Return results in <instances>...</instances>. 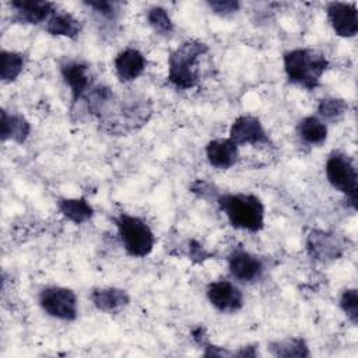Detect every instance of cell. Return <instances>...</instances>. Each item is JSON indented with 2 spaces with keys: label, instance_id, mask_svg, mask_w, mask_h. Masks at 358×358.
<instances>
[{
  "label": "cell",
  "instance_id": "obj_1",
  "mask_svg": "<svg viewBox=\"0 0 358 358\" xmlns=\"http://www.w3.org/2000/svg\"><path fill=\"white\" fill-rule=\"evenodd\" d=\"M228 222L248 232H259L264 227V204L252 193H222L215 199Z\"/></svg>",
  "mask_w": 358,
  "mask_h": 358
},
{
  "label": "cell",
  "instance_id": "obj_2",
  "mask_svg": "<svg viewBox=\"0 0 358 358\" xmlns=\"http://www.w3.org/2000/svg\"><path fill=\"white\" fill-rule=\"evenodd\" d=\"M282 64L289 83L306 90H315L329 67V60L315 49L296 48L282 55Z\"/></svg>",
  "mask_w": 358,
  "mask_h": 358
},
{
  "label": "cell",
  "instance_id": "obj_3",
  "mask_svg": "<svg viewBox=\"0 0 358 358\" xmlns=\"http://www.w3.org/2000/svg\"><path fill=\"white\" fill-rule=\"evenodd\" d=\"M208 52V45L199 39L180 43L168 56V80L178 90H190L199 83L197 60Z\"/></svg>",
  "mask_w": 358,
  "mask_h": 358
},
{
  "label": "cell",
  "instance_id": "obj_4",
  "mask_svg": "<svg viewBox=\"0 0 358 358\" xmlns=\"http://www.w3.org/2000/svg\"><path fill=\"white\" fill-rule=\"evenodd\" d=\"M120 243L131 257L148 256L155 245V235L150 225L140 217L122 213L115 217Z\"/></svg>",
  "mask_w": 358,
  "mask_h": 358
},
{
  "label": "cell",
  "instance_id": "obj_5",
  "mask_svg": "<svg viewBox=\"0 0 358 358\" xmlns=\"http://www.w3.org/2000/svg\"><path fill=\"white\" fill-rule=\"evenodd\" d=\"M151 113L152 108L147 99L134 98L117 105L115 115L102 116L99 120L103 124L105 131L112 134H126L144 126L151 117Z\"/></svg>",
  "mask_w": 358,
  "mask_h": 358
},
{
  "label": "cell",
  "instance_id": "obj_6",
  "mask_svg": "<svg viewBox=\"0 0 358 358\" xmlns=\"http://www.w3.org/2000/svg\"><path fill=\"white\" fill-rule=\"evenodd\" d=\"M326 179L333 189L343 193L350 204L357 208L358 173L350 155L341 151H333L324 165Z\"/></svg>",
  "mask_w": 358,
  "mask_h": 358
},
{
  "label": "cell",
  "instance_id": "obj_7",
  "mask_svg": "<svg viewBox=\"0 0 358 358\" xmlns=\"http://www.w3.org/2000/svg\"><path fill=\"white\" fill-rule=\"evenodd\" d=\"M38 302L42 310L50 317L73 322L78 316L77 295L73 289L60 285H49L41 289Z\"/></svg>",
  "mask_w": 358,
  "mask_h": 358
},
{
  "label": "cell",
  "instance_id": "obj_8",
  "mask_svg": "<svg viewBox=\"0 0 358 358\" xmlns=\"http://www.w3.org/2000/svg\"><path fill=\"white\" fill-rule=\"evenodd\" d=\"M228 138L238 147L271 144L268 133L263 127L260 119L253 115L238 116L229 127Z\"/></svg>",
  "mask_w": 358,
  "mask_h": 358
},
{
  "label": "cell",
  "instance_id": "obj_9",
  "mask_svg": "<svg viewBox=\"0 0 358 358\" xmlns=\"http://www.w3.org/2000/svg\"><path fill=\"white\" fill-rule=\"evenodd\" d=\"M208 302L222 313H235L243 306L242 291L229 280H217L206 288Z\"/></svg>",
  "mask_w": 358,
  "mask_h": 358
},
{
  "label": "cell",
  "instance_id": "obj_10",
  "mask_svg": "<svg viewBox=\"0 0 358 358\" xmlns=\"http://www.w3.org/2000/svg\"><path fill=\"white\" fill-rule=\"evenodd\" d=\"M327 20L336 35L341 38H354L358 32L357 3L331 1L326 6Z\"/></svg>",
  "mask_w": 358,
  "mask_h": 358
},
{
  "label": "cell",
  "instance_id": "obj_11",
  "mask_svg": "<svg viewBox=\"0 0 358 358\" xmlns=\"http://www.w3.org/2000/svg\"><path fill=\"white\" fill-rule=\"evenodd\" d=\"M306 250L313 259L329 262L338 259L344 253V243L333 232L312 229L306 238Z\"/></svg>",
  "mask_w": 358,
  "mask_h": 358
},
{
  "label": "cell",
  "instance_id": "obj_12",
  "mask_svg": "<svg viewBox=\"0 0 358 358\" xmlns=\"http://www.w3.org/2000/svg\"><path fill=\"white\" fill-rule=\"evenodd\" d=\"M228 270L241 282H253L263 275L264 264L260 257L243 249H235L228 256Z\"/></svg>",
  "mask_w": 358,
  "mask_h": 358
},
{
  "label": "cell",
  "instance_id": "obj_13",
  "mask_svg": "<svg viewBox=\"0 0 358 358\" xmlns=\"http://www.w3.org/2000/svg\"><path fill=\"white\" fill-rule=\"evenodd\" d=\"M60 74L70 88L71 102L76 103L83 99V96L92 87L91 74L88 71V66L80 60H69L60 67Z\"/></svg>",
  "mask_w": 358,
  "mask_h": 358
},
{
  "label": "cell",
  "instance_id": "obj_14",
  "mask_svg": "<svg viewBox=\"0 0 358 358\" xmlns=\"http://www.w3.org/2000/svg\"><path fill=\"white\" fill-rule=\"evenodd\" d=\"M113 67L117 78L122 83H131L144 73L147 67V59L138 49L126 48L116 55Z\"/></svg>",
  "mask_w": 358,
  "mask_h": 358
},
{
  "label": "cell",
  "instance_id": "obj_15",
  "mask_svg": "<svg viewBox=\"0 0 358 358\" xmlns=\"http://www.w3.org/2000/svg\"><path fill=\"white\" fill-rule=\"evenodd\" d=\"M10 6L15 13L14 18L18 22L32 25L46 22L56 11L55 4L45 0H13Z\"/></svg>",
  "mask_w": 358,
  "mask_h": 358
},
{
  "label": "cell",
  "instance_id": "obj_16",
  "mask_svg": "<svg viewBox=\"0 0 358 358\" xmlns=\"http://www.w3.org/2000/svg\"><path fill=\"white\" fill-rule=\"evenodd\" d=\"M206 157L211 166L217 169H229L239 157V147L229 138L211 140L206 145Z\"/></svg>",
  "mask_w": 358,
  "mask_h": 358
},
{
  "label": "cell",
  "instance_id": "obj_17",
  "mask_svg": "<svg viewBox=\"0 0 358 358\" xmlns=\"http://www.w3.org/2000/svg\"><path fill=\"white\" fill-rule=\"evenodd\" d=\"M91 302L92 305L105 313H112L123 309L130 302V295L126 289L116 287H105L95 288L91 291Z\"/></svg>",
  "mask_w": 358,
  "mask_h": 358
},
{
  "label": "cell",
  "instance_id": "obj_18",
  "mask_svg": "<svg viewBox=\"0 0 358 358\" xmlns=\"http://www.w3.org/2000/svg\"><path fill=\"white\" fill-rule=\"evenodd\" d=\"M45 31L53 36L76 39L83 31V24L71 13L55 11L45 22Z\"/></svg>",
  "mask_w": 358,
  "mask_h": 358
},
{
  "label": "cell",
  "instance_id": "obj_19",
  "mask_svg": "<svg viewBox=\"0 0 358 358\" xmlns=\"http://www.w3.org/2000/svg\"><path fill=\"white\" fill-rule=\"evenodd\" d=\"M31 134L29 122L20 113H8L1 110V141L11 140L17 144H22Z\"/></svg>",
  "mask_w": 358,
  "mask_h": 358
},
{
  "label": "cell",
  "instance_id": "obj_20",
  "mask_svg": "<svg viewBox=\"0 0 358 358\" xmlns=\"http://www.w3.org/2000/svg\"><path fill=\"white\" fill-rule=\"evenodd\" d=\"M57 208L63 217L74 224H84L94 215L92 206L85 197H63L57 200Z\"/></svg>",
  "mask_w": 358,
  "mask_h": 358
},
{
  "label": "cell",
  "instance_id": "obj_21",
  "mask_svg": "<svg viewBox=\"0 0 358 358\" xmlns=\"http://www.w3.org/2000/svg\"><path fill=\"white\" fill-rule=\"evenodd\" d=\"M299 138L309 145H322L327 140V124L317 116H305L296 126Z\"/></svg>",
  "mask_w": 358,
  "mask_h": 358
},
{
  "label": "cell",
  "instance_id": "obj_22",
  "mask_svg": "<svg viewBox=\"0 0 358 358\" xmlns=\"http://www.w3.org/2000/svg\"><path fill=\"white\" fill-rule=\"evenodd\" d=\"M25 57L20 52L1 50L0 53V78L3 83H13L24 70Z\"/></svg>",
  "mask_w": 358,
  "mask_h": 358
},
{
  "label": "cell",
  "instance_id": "obj_23",
  "mask_svg": "<svg viewBox=\"0 0 358 358\" xmlns=\"http://www.w3.org/2000/svg\"><path fill=\"white\" fill-rule=\"evenodd\" d=\"M270 351L275 357H309V348L305 343L303 338L301 337H291L280 341H273L270 343Z\"/></svg>",
  "mask_w": 358,
  "mask_h": 358
},
{
  "label": "cell",
  "instance_id": "obj_24",
  "mask_svg": "<svg viewBox=\"0 0 358 358\" xmlns=\"http://www.w3.org/2000/svg\"><path fill=\"white\" fill-rule=\"evenodd\" d=\"M348 110V103L343 98L327 96L319 101L317 103V117L326 122H337L340 120Z\"/></svg>",
  "mask_w": 358,
  "mask_h": 358
},
{
  "label": "cell",
  "instance_id": "obj_25",
  "mask_svg": "<svg viewBox=\"0 0 358 358\" xmlns=\"http://www.w3.org/2000/svg\"><path fill=\"white\" fill-rule=\"evenodd\" d=\"M145 18H147L148 25L158 35L168 36L175 29V25H173V21H172L171 15L161 6H152L151 8H148V11L145 14Z\"/></svg>",
  "mask_w": 358,
  "mask_h": 358
},
{
  "label": "cell",
  "instance_id": "obj_26",
  "mask_svg": "<svg viewBox=\"0 0 358 358\" xmlns=\"http://www.w3.org/2000/svg\"><path fill=\"white\" fill-rule=\"evenodd\" d=\"M340 308L352 324L358 322V291L357 288H347L340 296Z\"/></svg>",
  "mask_w": 358,
  "mask_h": 358
},
{
  "label": "cell",
  "instance_id": "obj_27",
  "mask_svg": "<svg viewBox=\"0 0 358 358\" xmlns=\"http://www.w3.org/2000/svg\"><path fill=\"white\" fill-rule=\"evenodd\" d=\"M87 7L94 10L98 15L102 18H106L109 21H113L117 18L119 14V4L116 1H108V0H90L84 1Z\"/></svg>",
  "mask_w": 358,
  "mask_h": 358
},
{
  "label": "cell",
  "instance_id": "obj_28",
  "mask_svg": "<svg viewBox=\"0 0 358 358\" xmlns=\"http://www.w3.org/2000/svg\"><path fill=\"white\" fill-rule=\"evenodd\" d=\"M207 6L214 14L227 17L236 13L241 7V3L238 0H210L207 1Z\"/></svg>",
  "mask_w": 358,
  "mask_h": 358
},
{
  "label": "cell",
  "instance_id": "obj_29",
  "mask_svg": "<svg viewBox=\"0 0 358 358\" xmlns=\"http://www.w3.org/2000/svg\"><path fill=\"white\" fill-rule=\"evenodd\" d=\"M189 252H190V257L192 259H199V260H203V259H206L208 255H207V252L199 245V243H196V242H190V246H189Z\"/></svg>",
  "mask_w": 358,
  "mask_h": 358
}]
</instances>
